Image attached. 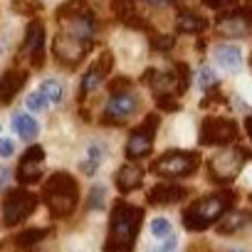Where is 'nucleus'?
Segmentation results:
<instances>
[{
    "instance_id": "obj_10",
    "label": "nucleus",
    "mask_w": 252,
    "mask_h": 252,
    "mask_svg": "<svg viewBox=\"0 0 252 252\" xmlns=\"http://www.w3.org/2000/svg\"><path fill=\"white\" fill-rule=\"evenodd\" d=\"M139 106V96L131 94V92H121V94H111V99L106 101L104 106V114H101V121L109 124V126H119L129 119Z\"/></svg>"
},
{
    "instance_id": "obj_19",
    "label": "nucleus",
    "mask_w": 252,
    "mask_h": 252,
    "mask_svg": "<svg viewBox=\"0 0 252 252\" xmlns=\"http://www.w3.org/2000/svg\"><path fill=\"white\" fill-rule=\"evenodd\" d=\"M208 28V20L193 10H181L178 18H176V30L183 32V35H198Z\"/></svg>"
},
{
    "instance_id": "obj_23",
    "label": "nucleus",
    "mask_w": 252,
    "mask_h": 252,
    "mask_svg": "<svg viewBox=\"0 0 252 252\" xmlns=\"http://www.w3.org/2000/svg\"><path fill=\"white\" fill-rule=\"evenodd\" d=\"M252 222V213H247V210H240V213H232V215H227L220 225H218V232H222V235H230V232H237V230H242V227H247Z\"/></svg>"
},
{
    "instance_id": "obj_27",
    "label": "nucleus",
    "mask_w": 252,
    "mask_h": 252,
    "mask_svg": "<svg viewBox=\"0 0 252 252\" xmlns=\"http://www.w3.org/2000/svg\"><path fill=\"white\" fill-rule=\"evenodd\" d=\"M40 92L50 99V104H60V101H62V87H60V82H55V79H45V82L40 84Z\"/></svg>"
},
{
    "instance_id": "obj_20",
    "label": "nucleus",
    "mask_w": 252,
    "mask_h": 252,
    "mask_svg": "<svg viewBox=\"0 0 252 252\" xmlns=\"http://www.w3.org/2000/svg\"><path fill=\"white\" fill-rule=\"evenodd\" d=\"M215 62L227 72H237L242 67V52H240L237 45H218L215 47Z\"/></svg>"
},
{
    "instance_id": "obj_11",
    "label": "nucleus",
    "mask_w": 252,
    "mask_h": 252,
    "mask_svg": "<svg viewBox=\"0 0 252 252\" xmlns=\"http://www.w3.org/2000/svg\"><path fill=\"white\" fill-rule=\"evenodd\" d=\"M87 50H89V42L69 35L67 30L57 32V37H55V57L67 67H74L79 60H84Z\"/></svg>"
},
{
    "instance_id": "obj_24",
    "label": "nucleus",
    "mask_w": 252,
    "mask_h": 252,
    "mask_svg": "<svg viewBox=\"0 0 252 252\" xmlns=\"http://www.w3.org/2000/svg\"><path fill=\"white\" fill-rule=\"evenodd\" d=\"M104 154H106V151H104V146H101V144H92V146L87 149V158H84V161H82V166H79V168H82V173L92 176V173L99 168V163L104 161Z\"/></svg>"
},
{
    "instance_id": "obj_33",
    "label": "nucleus",
    "mask_w": 252,
    "mask_h": 252,
    "mask_svg": "<svg viewBox=\"0 0 252 252\" xmlns=\"http://www.w3.org/2000/svg\"><path fill=\"white\" fill-rule=\"evenodd\" d=\"M69 252H94V245L89 237H74V242L69 245Z\"/></svg>"
},
{
    "instance_id": "obj_8",
    "label": "nucleus",
    "mask_w": 252,
    "mask_h": 252,
    "mask_svg": "<svg viewBox=\"0 0 252 252\" xmlns=\"http://www.w3.org/2000/svg\"><path fill=\"white\" fill-rule=\"evenodd\" d=\"M156 129H158V116H156V114H149V116L144 119V124L129 136V144H126V158L136 161V158L149 156L151 149H154Z\"/></svg>"
},
{
    "instance_id": "obj_9",
    "label": "nucleus",
    "mask_w": 252,
    "mask_h": 252,
    "mask_svg": "<svg viewBox=\"0 0 252 252\" xmlns=\"http://www.w3.org/2000/svg\"><path fill=\"white\" fill-rule=\"evenodd\" d=\"M37 208V198L23 188L8 193L5 203H3V220L5 225H18L20 220H25L28 215H32V210Z\"/></svg>"
},
{
    "instance_id": "obj_17",
    "label": "nucleus",
    "mask_w": 252,
    "mask_h": 252,
    "mask_svg": "<svg viewBox=\"0 0 252 252\" xmlns=\"http://www.w3.org/2000/svg\"><path fill=\"white\" fill-rule=\"evenodd\" d=\"M188 195V188L183 186H176V183H158L149 190V200L151 203H161V205H168V203H178Z\"/></svg>"
},
{
    "instance_id": "obj_40",
    "label": "nucleus",
    "mask_w": 252,
    "mask_h": 252,
    "mask_svg": "<svg viewBox=\"0 0 252 252\" xmlns=\"http://www.w3.org/2000/svg\"><path fill=\"white\" fill-rule=\"evenodd\" d=\"M250 200H252V195H250Z\"/></svg>"
},
{
    "instance_id": "obj_2",
    "label": "nucleus",
    "mask_w": 252,
    "mask_h": 252,
    "mask_svg": "<svg viewBox=\"0 0 252 252\" xmlns=\"http://www.w3.org/2000/svg\"><path fill=\"white\" fill-rule=\"evenodd\" d=\"M144 79L151 84L158 106L166 109V111H173V109H178V101H176V99L188 89L190 74H188V67H186V64H178L173 72H156V69H149Z\"/></svg>"
},
{
    "instance_id": "obj_26",
    "label": "nucleus",
    "mask_w": 252,
    "mask_h": 252,
    "mask_svg": "<svg viewBox=\"0 0 252 252\" xmlns=\"http://www.w3.org/2000/svg\"><path fill=\"white\" fill-rule=\"evenodd\" d=\"M10 8L18 15H35L42 10V3L40 0H10Z\"/></svg>"
},
{
    "instance_id": "obj_30",
    "label": "nucleus",
    "mask_w": 252,
    "mask_h": 252,
    "mask_svg": "<svg viewBox=\"0 0 252 252\" xmlns=\"http://www.w3.org/2000/svg\"><path fill=\"white\" fill-rule=\"evenodd\" d=\"M47 106H50V99H47L40 89L28 96V109H30V111H45Z\"/></svg>"
},
{
    "instance_id": "obj_5",
    "label": "nucleus",
    "mask_w": 252,
    "mask_h": 252,
    "mask_svg": "<svg viewBox=\"0 0 252 252\" xmlns=\"http://www.w3.org/2000/svg\"><path fill=\"white\" fill-rule=\"evenodd\" d=\"M198 163H200V156L193 151H168L158 161H154L151 171L166 178H183V176H190L198 168Z\"/></svg>"
},
{
    "instance_id": "obj_6",
    "label": "nucleus",
    "mask_w": 252,
    "mask_h": 252,
    "mask_svg": "<svg viewBox=\"0 0 252 252\" xmlns=\"http://www.w3.org/2000/svg\"><path fill=\"white\" fill-rule=\"evenodd\" d=\"M237 139V124L222 116H208L200 124V144L203 146H227Z\"/></svg>"
},
{
    "instance_id": "obj_36",
    "label": "nucleus",
    "mask_w": 252,
    "mask_h": 252,
    "mask_svg": "<svg viewBox=\"0 0 252 252\" xmlns=\"http://www.w3.org/2000/svg\"><path fill=\"white\" fill-rule=\"evenodd\" d=\"M129 84H131L129 79H126V77H121V79H114L109 89H111V94H121V92H129Z\"/></svg>"
},
{
    "instance_id": "obj_18",
    "label": "nucleus",
    "mask_w": 252,
    "mask_h": 252,
    "mask_svg": "<svg viewBox=\"0 0 252 252\" xmlns=\"http://www.w3.org/2000/svg\"><path fill=\"white\" fill-rule=\"evenodd\" d=\"M141 181H144V168L136 166V163H126L116 171V188L121 193H129V190L139 188Z\"/></svg>"
},
{
    "instance_id": "obj_37",
    "label": "nucleus",
    "mask_w": 252,
    "mask_h": 252,
    "mask_svg": "<svg viewBox=\"0 0 252 252\" xmlns=\"http://www.w3.org/2000/svg\"><path fill=\"white\" fill-rule=\"evenodd\" d=\"M13 151H15V146L10 139H0V156L8 158V156H13Z\"/></svg>"
},
{
    "instance_id": "obj_4",
    "label": "nucleus",
    "mask_w": 252,
    "mask_h": 252,
    "mask_svg": "<svg viewBox=\"0 0 252 252\" xmlns=\"http://www.w3.org/2000/svg\"><path fill=\"white\" fill-rule=\"evenodd\" d=\"M45 203L55 218H67L77 208V181L69 173H55L45 183Z\"/></svg>"
},
{
    "instance_id": "obj_34",
    "label": "nucleus",
    "mask_w": 252,
    "mask_h": 252,
    "mask_svg": "<svg viewBox=\"0 0 252 252\" xmlns=\"http://www.w3.org/2000/svg\"><path fill=\"white\" fill-rule=\"evenodd\" d=\"M151 45H154L156 50H161V52H168V50L173 47V37H166V35H158V37H154V40H151Z\"/></svg>"
},
{
    "instance_id": "obj_1",
    "label": "nucleus",
    "mask_w": 252,
    "mask_h": 252,
    "mask_svg": "<svg viewBox=\"0 0 252 252\" xmlns=\"http://www.w3.org/2000/svg\"><path fill=\"white\" fill-rule=\"evenodd\" d=\"M144 210L134 208L129 203H116L111 210V225H109V240L104 252H131L134 240L141 230Z\"/></svg>"
},
{
    "instance_id": "obj_3",
    "label": "nucleus",
    "mask_w": 252,
    "mask_h": 252,
    "mask_svg": "<svg viewBox=\"0 0 252 252\" xmlns=\"http://www.w3.org/2000/svg\"><path fill=\"white\" fill-rule=\"evenodd\" d=\"M232 200H235L232 190H220V193H213V195H205V198L195 200L183 213L186 227L188 230H205V227H210L213 222H218L230 210Z\"/></svg>"
},
{
    "instance_id": "obj_14",
    "label": "nucleus",
    "mask_w": 252,
    "mask_h": 252,
    "mask_svg": "<svg viewBox=\"0 0 252 252\" xmlns=\"http://www.w3.org/2000/svg\"><path fill=\"white\" fill-rule=\"evenodd\" d=\"M42 161H45V151L42 146H30L18 166V181L20 183H37L40 173H42Z\"/></svg>"
},
{
    "instance_id": "obj_31",
    "label": "nucleus",
    "mask_w": 252,
    "mask_h": 252,
    "mask_svg": "<svg viewBox=\"0 0 252 252\" xmlns=\"http://www.w3.org/2000/svg\"><path fill=\"white\" fill-rule=\"evenodd\" d=\"M151 235H154L156 240L168 237V235H171V222H168L166 218H156V220L151 222Z\"/></svg>"
},
{
    "instance_id": "obj_42",
    "label": "nucleus",
    "mask_w": 252,
    "mask_h": 252,
    "mask_svg": "<svg viewBox=\"0 0 252 252\" xmlns=\"http://www.w3.org/2000/svg\"><path fill=\"white\" fill-rule=\"evenodd\" d=\"M250 3H252V0H250Z\"/></svg>"
},
{
    "instance_id": "obj_29",
    "label": "nucleus",
    "mask_w": 252,
    "mask_h": 252,
    "mask_svg": "<svg viewBox=\"0 0 252 252\" xmlns=\"http://www.w3.org/2000/svg\"><path fill=\"white\" fill-rule=\"evenodd\" d=\"M218 84V77H215V72L210 69V67H203L200 72H198V87L203 89V92H208V89H213Z\"/></svg>"
},
{
    "instance_id": "obj_15",
    "label": "nucleus",
    "mask_w": 252,
    "mask_h": 252,
    "mask_svg": "<svg viewBox=\"0 0 252 252\" xmlns=\"http://www.w3.org/2000/svg\"><path fill=\"white\" fill-rule=\"evenodd\" d=\"M111 52H101V57L84 72V77H82V84H79V99H84L89 92H94L96 87H99V82L109 74V69H111Z\"/></svg>"
},
{
    "instance_id": "obj_38",
    "label": "nucleus",
    "mask_w": 252,
    "mask_h": 252,
    "mask_svg": "<svg viewBox=\"0 0 252 252\" xmlns=\"http://www.w3.org/2000/svg\"><path fill=\"white\" fill-rule=\"evenodd\" d=\"M146 5H151V8H166V5H171L173 0H144Z\"/></svg>"
},
{
    "instance_id": "obj_41",
    "label": "nucleus",
    "mask_w": 252,
    "mask_h": 252,
    "mask_svg": "<svg viewBox=\"0 0 252 252\" xmlns=\"http://www.w3.org/2000/svg\"><path fill=\"white\" fill-rule=\"evenodd\" d=\"M250 64H252V60H250Z\"/></svg>"
},
{
    "instance_id": "obj_7",
    "label": "nucleus",
    "mask_w": 252,
    "mask_h": 252,
    "mask_svg": "<svg viewBox=\"0 0 252 252\" xmlns=\"http://www.w3.org/2000/svg\"><path fill=\"white\" fill-rule=\"evenodd\" d=\"M247 158H250V154L245 149H225L210 161V176L218 183H227L242 171Z\"/></svg>"
},
{
    "instance_id": "obj_39",
    "label": "nucleus",
    "mask_w": 252,
    "mask_h": 252,
    "mask_svg": "<svg viewBox=\"0 0 252 252\" xmlns=\"http://www.w3.org/2000/svg\"><path fill=\"white\" fill-rule=\"evenodd\" d=\"M245 126H247V134H250V139H252V116L247 119V124H245Z\"/></svg>"
},
{
    "instance_id": "obj_12",
    "label": "nucleus",
    "mask_w": 252,
    "mask_h": 252,
    "mask_svg": "<svg viewBox=\"0 0 252 252\" xmlns=\"http://www.w3.org/2000/svg\"><path fill=\"white\" fill-rule=\"evenodd\" d=\"M23 52L30 55L32 67H42L45 62V25L40 20H32L25 30V40H23Z\"/></svg>"
},
{
    "instance_id": "obj_22",
    "label": "nucleus",
    "mask_w": 252,
    "mask_h": 252,
    "mask_svg": "<svg viewBox=\"0 0 252 252\" xmlns=\"http://www.w3.org/2000/svg\"><path fill=\"white\" fill-rule=\"evenodd\" d=\"M13 129L20 134L23 141H32L37 136V131H40V126H37V121L30 114H15L13 116Z\"/></svg>"
},
{
    "instance_id": "obj_16",
    "label": "nucleus",
    "mask_w": 252,
    "mask_h": 252,
    "mask_svg": "<svg viewBox=\"0 0 252 252\" xmlns=\"http://www.w3.org/2000/svg\"><path fill=\"white\" fill-rule=\"evenodd\" d=\"M25 79H28V72H23V69L3 72V77H0V104H10L18 96V92L23 89Z\"/></svg>"
},
{
    "instance_id": "obj_28",
    "label": "nucleus",
    "mask_w": 252,
    "mask_h": 252,
    "mask_svg": "<svg viewBox=\"0 0 252 252\" xmlns=\"http://www.w3.org/2000/svg\"><path fill=\"white\" fill-rule=\"evenodd\" d=\"M178 250V237L171 232L168 237H161L156 245H151L149 247V252H176Z\"/></svg>"
},
{
    "instance_id": "obj_25",
    "label": "nucleus",
    "mask_w": 252,
    "mask_h": 252,
    "mask_svg": "<svg viewBox=\"0 0 252 252\" xmlns=\"http://www.w3.org/2000/svg\"><path fill=\"white\" fill-rule=\"evenodd\" d=\"M45 235H47V230H42V227H32V230L20 232V235L15 237V245H18V247H23V250H28V247H32V245L42 242V237H45Z\"/></svg>"
},
{
    "instance_id": "obj_32",
    "label": "nucleus",
    "mask_w": 252,
    "mask_h": 252,
    "mask_svg": "<svg viewBox=\"0 0 252 252\" xmlns=\"http://www.w3.org/2000/svg\"><path fill=\"white\" fill-rule=\"evenodd\" d=\"M92 210H96V208H101L104 205V186H94L92 188V193H89V203H87Z\"/></svg>"
},
{
    "instance_id": "obj_21",
    "label": "nucleus",
    "mask_w": 252,
    "mask_h": 252,
    "mask_svg": "<svg viewBox=\"0 0 252 252\" xmlns=\"http://www.w3.org/2000/svg\"><path fill=\"white\" fill-rule=\"evenodd\" d=\"M111 10L116 13V18L129 25V28H144V20L136 13V3L134 0H111Z\"/></svg>"
},
{
    "instance_id": "obj_35",
    "label": "nucleus",
    "mask_w": 252,
    "mask_h": 252,
    "mask_svg": "<svg viewBox=\"0 0 252 252\" xmlns=\"http://www.w3.org/2000/svg\"><path fill=\"white\" fill-rule=\"evenodd\" d=\"M203 5H208V8H213V10H225V8H232L237 0H200Z\"/></svg>"
},
{
    "instance_id": "obj_13",
    "label": "nucleus",
    "mask_w": 252,
    "mask_h": 252,
    "mask_svg": "<svg viewBox=\"0 0 252 252\" xmlns=\"http://www.w3.org/2000/svg\"><path fill=\"white\" fill-rule=\"evenodd\" d=\"M252 28V10H227L218 18V30L227 37H242Z\"/></svg>"
}]
</instances>
